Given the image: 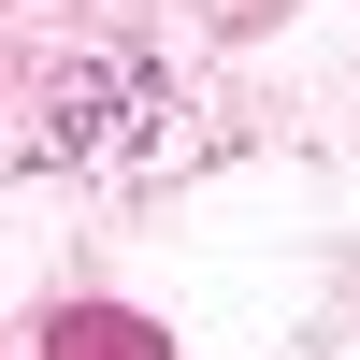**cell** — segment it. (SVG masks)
Instances as JSON below:
<instances>
[]
</instances>
